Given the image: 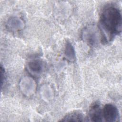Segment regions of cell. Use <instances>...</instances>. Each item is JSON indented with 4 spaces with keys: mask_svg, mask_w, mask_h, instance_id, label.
I'll return each mask as SVG.
<instances>
[{
    "mask_svg": "<svg viewBox=\"0 0 122 122\" xmlns=\"http://www.w3.org/2000/svg\"><path fill=\"white\" fill-rule=\"evenodd\" d=\"M100 30L103 42L111 41L122 30V16L120 10L114 6H107L101 13Z\"/></svg>",
    "mask_w": 122,
    "mask_h": 122,
    "instance_id": "6da1fadb",
    "label": "cell"
},
{
    "mask_svg": "<svg viewBox=\"0 0 122 122\" xmlns=\"http://www.w3.org/2000/svg\"><path fill=\"white\" fill-rule=\"evenodd\" d=\"M102 117L105 121L116 122L119 118V111L117 107L112 104H106L102 110Z\"/></svg>",
    "mask_w": 122,
    "mask_h": 122,
    "instance_id": "7a4b0ae2",
    "label": "cell"
},
{
    "mask_svg": "<svg viewBox=\"0 0 122 122\" xmlns=\"http://www.w3.org/2000/svg\"><path fill=\"white\" fill-rule=\"evenodd\" d=\"M89 114L91 121L97 122L102 121V110L97 103H95L91 106Z\"/></svg>",
    "mask_w": 122,
    "mask_h": 122,
    "instance_id": "3957f363",
    "label": "cell"
},
{
    "mask_svg": "<svg viewBox=\"0 0 122 122\" xmlns=\"http://www.w3.org/2000/svg\"><path fill=\"white\" fill-rule=\"evenodd\" d=\"M83 114L80 112H74L66 115L61 121L63 122H83L84 121Z\"/></svg>",
    "mask_w": 122,
    "mask_h": 122,
    "instance_id": "277c9868",
    "label": "cell"
},
{
    "mask_svg": "<svg viewBox=\"0 0 122 122\" xmlns=\"http://www.w3.org/2000/svg\"><path fill=\"white\" fill-rule=\"evenodd\" d=\"M28 67L30 71L38 74L41 72L42 70V64L41 61L34 60L30 61L28 64Z\"/></svg>",
    "mask_w": 122,
    "mask_h": 122,
    "instance_id": "5b68a950",
    "label": "cell"
},
{
    "mask_svg": "<svg viewBox=\"0 0 122 122\" xmlns=\"http://www.w3.org/2000/svg\"><path fill=\"white\" fill-rule=\"evenodd\" d=\"M64 54L66 57L68 59V60L72 61L75 59V52L74 49L70 42H68L65 47Z\"/></svg>",
    "mask_w": 122,
    "mask_h": 122,
    "instance_id": "8992f818",
    "label": "cell"
},
{
    "mask_svg": "<svg viewBox=\"0 0 122 122\" xmlns=\"http://www.w3.org/2000/svg\"><path fill=\"white\" fill-rule=\"evenodd\" d=\"M95 33L93 31L90 32H86L85 33V39L87 41L90 43L91 44H93L95 43V41L96 40V35Z\"/></svg>",
    "mask_w": 122,
    "mask_h": 122,
    "instance_id": "52a82bcc",
    "label": "cell"
},
{
    "mask_svg": "<svg viewBox=\"0 0 122 122\" xmlns=\"http://www.w3.org/2000/svg\"><path fill=\"white\" fill-rule=\"evenodd\" d=\"M0 76H1V86L3 84V81L4 80V70L3 69L2 66L0 67Z\"/></svg>",
    "mask_w": 122,
    "mask_h": 122,
    "instance_id": "ba28073f",
    "label": "cell"
}]
</instances>
